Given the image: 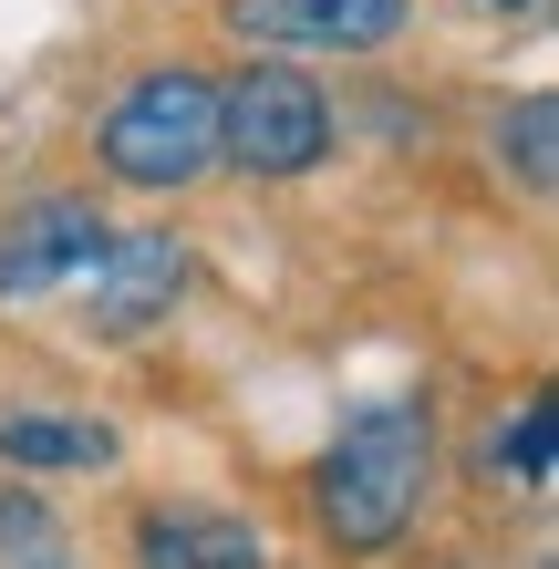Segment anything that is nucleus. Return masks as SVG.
<instances>
[{"label": "nucleus", "instance_id": "1", "mask_svg": "<svg viewBox=\"0 0 559 569\" xmlns=\"http://www.w3.org/2000/svg\"><path fill=\"white\" fill-rule=\"evenodd\" d=\"M425 487H436V425H425V405H363L311 477L321 539L352 549V559H383L425 518Z\"/></svg>", "mask_w": 559, "mask_h": 569}, {"label": "nucleus", "instance_id": "2", "mask_svg": "<svg viewBox=\"0 0 559 569\" xmlns=\"http://www.w3.org/2000/svg\"><path fill=\"white\" fill-rule=\"evenodd\" d=\"M208 156H218V83L187 73V62H177V73L124 83V104L104 114V166H114L124 187H146V197L197 187Z\"/></svg>", "mask_w": 559, "mask_h": 569}, {"label": "nucleus", "instance_id": "3", "mask_svg": "<svg viewBox=\"0 0 559 569\" xmlns=\"http://www.w3.org/2000/svg\"><path fill=\"white\" fill-rule=\"evenodd\" d=\"M218 156L239 177H311L332 156V104L290 62H249L239 83H218Z\"/></svg>", "mask_w": 559, "mask_h": 569}, {"label": "nucleus", "instance_id": "4", "mask_svg": "<svg viewBox=\"0 0 559 569\" xmlns=\"http://www.w3.org/2000/svg\"><path fill=\"white\" fill-rule=\"evenodd\" d=\"M415 0H228V31L259 52H383Z\"/></svg>", "mask_w": 559, "mask_h": 569}, {"label": "nucleus", "instance_id": "5", "mask_svg": "<svg viewBox=\"0 0 559 569\" xmlns=\"http://www.w3.org/2000/svg\"><path fill=\"white\" fill-rule=\"evenodd\" d=\"M104 239H114V228L93 218V197H31V208H11V228H0V290L42 300L62 280H83Z\"/></svg>", "mask_w": 559, "mask_h": 569}, {"label": "nucleus", "instance_id": "6", "mask_svg": "<svg viewBox=\"0 0 559 569\" xmlns=\"http://www.w3.org/2000/svg\"><path fill=\"white\" fill-rule=\"evenodd\" d=\"M187 300V249L167 228H136V239L93 249V331H146Z\"/></svg>", "mask_w": 559, "mask_h": 569}, {"label": "nucleus", "instance_id": "7", "mask_svg": "<svg viewBox=\"0 0 559 569\" xmlns=\"http://www.w3.org/2000/svg\"><path fill=\"white\" fill-rule=\"evenodd\" d=\"M136 569H270V539L228 508H146Z\"/></svg>", "mask_w": 559, "mask_h": 569}, {"label": "nucleus", "instance_id": "8", "mask_svg": "<svg viewBox=\"0 0 559 569\" xmlns=\"http://www.w3.org/2000/svg\"><path fill=\"white\" fill-rule=\"evenodd\" d=\"M0 466L93 477V466H114V425H93V415H0Z\"/></svg>", "mask_w": 559, "mask_h": 569}, {"label": "nucleus", "instance_id": "9", "mask_svg": "<svg viewBox=\"0 0 559 569\" xmlns=\"http://www.w3.org/2000/svg\"><path fill=\"white\" fill-rule=\"evenodd\" d=\"M0 569H73V549H62L42 497H0Z\"/></svg>", "mask_w": 559, "mask_h": 569}, {"label": "nucleus", "instance_id": "10", "mask_svg": "<svg viewBox=\"0 0 559 569\" xmlns=\"http://www.w3.org/2000/svg\"><path fill=\"white\" fill-rule=\"evenodd\" d=\"M508 156H518V187H529V197L559 187V104H549V93H529V104L508 114Z\"/></svg>", "mask_w": 559, "mask_h": 569}, {"label": "nucleus", "instance_id": "11", "mask_svg": "<svg viewBox=\"0 0 559 569\" xmlns=\"http://www.w3.org/2000/svg\"><path fill=\"white\" fill-rule=\"evenodd\" d=\"M487 477H549V405H518V425L487 435Z\"/></svg>", "mask_w": 559, "mask_h": 569}, {"label": "nucleus", "instance_id": "12", "mask_svg": "<svg viewBox=\"0 0 559 569\" xmlns=\"http://www.w3.org/2000/svg\"><path fill=\"white\" fill-rule=\"evenodd\" d=\"M487 11H518V0H487Z\"/></svg>", "mask_w": 559, "mask_h": 569}]
</instances>
